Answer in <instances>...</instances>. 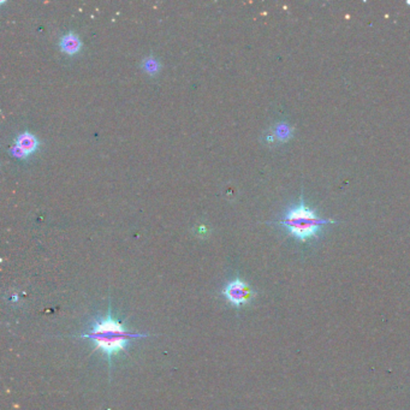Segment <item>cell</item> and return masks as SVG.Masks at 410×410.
I'll list each match as a JSON object with an SVG mask.
<instances>
[{"label":"cell","mask_w":410,"mask_h":410,"mask_svg":"<svg viewBox=\"0 0 410 410\" xmlns=\"http://www.w3.org/2000/svg\"><path fill=\"white\" fill-rule=\"evenodd\" d=\"M144 333L129 332L125 325L112 316L111 305L109 307L107 315L92 323L91 330L81 335L82 339H91L94 344V350H100L107 357L111 367L112 357L126 350L132 339L146 338Z\"/></svg>","instance_id":"1"},{"label":"cell","mask_w":410,"mask_h":410,"mask_svg":"<svg viewBox=\"0 0 410 410\" xmlns=\"http://www.w3.org/2000/svg\"><path fill=\"white\" fill-rule=\"evenodd\" d=\"M329 223L331 220L320 218L315 211L307 207L303 202L289 209L282 220V224L287 227L289 232L301 241L314 237L319 227Z\"/></svg>","instance_id":"2"},{"label":"cell","mask_w":410,"mask_h":410,"mask_svg":"<svg viewBox=\"0 0 410 410\" xmlns=\"http://www.w3.org/2000/svg\"><path fill=\"white\" fill-rule=\"evenodd\" d=\"M254 291L249 285H248L246 282H243L242 279L236 278L235 280L230 282L229 284L225 285V288L223 289V296L226 298V301L230 303V305L236 307V308H240L244 305H247L248 302L251 301V298L254 297Z\"/></svg>","instance_id":"3"},{"label":"cell","mask_w":410,"mask_h":410,"mask_svg":"<svg viewBox=\"0 0 410 410\" xmlns=\"http://www.w3.org/2000/svg\"><path fill=\"white\" fill-rule=\"evenodd\" d=\"M59 47L65 53L76 54L77 52H80L82 41L77 34H75L74 32H68L60 37Z\"/></svg>","instance_id":"4"},{"label":"cell","mask_w":410,"mask_h":410,"mask_svg":"<svg viewBox=\"0 0 410 410\" xmlns=\"http://www.w3.org/2000/svg\"><path fill=\"white\" fill-rule=\"evenodd\" d=\"M15 146L19 148L20 150H23L27 156H29L30 153L35 152L39 147V141H37L36 136L33 135L32 133L29 132H24L19 135H17L15 139Z\"/></svg>","instance_id":"5"},{"label":"cell","mask_w":410,"mask_h":410,"mask_svg":"<svg viewBox=\"0 0 410 410\" xmlns=\"http://www.w3.org/2000/svg\"><path fill=\"white\" fill-rule=\"evenodd\" d=\"M143 69L148 74H156V72L160 69V63L156 58L148 57L143 60Z\"/></svg>","instance_id":"6"},{"label":"cell","mask_w":410,"mask_h":410,"mask_svg":"<svg viewBox=\"0 0 410 410\" xmlns=\"http://www.w3.org/2000/svg\"><path fill=\"white\" fill-rule=\"evenodd\" d=\"M275 135L279 139L284 140L285 137L290 136V127H289L287 124H279L277 126V129H275Z\"/></svg>","instance_id":"7"}]
</instances>
